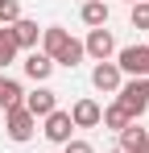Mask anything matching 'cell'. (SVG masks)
I'll return each mask as SVG.
<instances>
[{
    "label": "cell",
    "instance_id": "6da1fadb",
    "mask_svg": "<svg viewBox=\"0 0 149 153\" xmlns=\"http://www.w3.org/2000/svg\"><path fill=\"white\" fill-rule=\"evenodd\" d=\"M42 54L54 66H79L83 62V42H74L62 25H46L42 29Z\"/></svg>",
    "mask_w": 149,
    "mask_h": 153
},
{
    "label": "cell",
    "instance_id": "7a4b0ae2",
    "mask_svg": "<svg viewBox=\"0 0 149 153\" xmlns=\"http://www.w3.org/2000/svg\"><path fill=\"white\" fill-rule=\"evenodd\" d=\"M33 128H37V120H33L25 108H8V112H4V132H8V141L25 145V141L33 137Z\"/></svg>",
    "mask_w": 149,
    "mask_h": 153
},
{
    "label": "cell",
    "instance_id": "3957f363",
    "mask_svg": "<svg viewBox=\"0 0 149 153\" xmlns=\"http://www.w3.org/2000/svg\"><path fill=\"white\" fill-rule=\"evenodd\" d=\"M116 66H120V75L145 79V66H149V46H124V50H116Z\"/></svg>",
    "mask_w": 149,
    "mask_h": 153
},
{
    "label": "cell",
    "instance_id": "277c9868",
    "mask_svg": "<svg viewBox=\"0 0 149 153\" xmlns=\"http://www.w3.org/2000/svg\"><path fill=\"white\" fill-rule=\"evenodd\" d=\"M83 54H91L95 62H112V54H116V37H112V29H91L87 42H83Z\"/></svg>",
    "mask_w": 149,
    "mask_h": 153
},
{
    "label": "cell",
    "instance_id": "5b68a950",
    "mask_svg": "<svg viewBox=\"0 0 149 153\" xmlns=\"http://www.w3.org/2000/svg\"><path fill=\"white\" fill-rule=\"evenodd\" d=\"M21 108H25V112H29V116H33V120H37V116L46 120L50 112L58 108V95H54L50 87H37V91H29V95H25V100H21Z\"/></svg>",
    "mask_w": 149,
    "mask_h": 153
},
{
    "label": "cell",
    "instance_id": "8992f818",
    "mask_svg": "<svg viewBox=\"0 0 149 153\" xmlns=\"http://www.w3.org/2000/svg\"><path fill=\"white\" fill-rule=\"evenodd\" d=\"M71 112H62V108H54V112H50L46 116V128H42V132H46V141H54V145H66V141H71Z\"/></svg>",
    "mask_w": 149,
    "mask_h": 153
},
{
    "label": "cell",
    "instance_id": "52a82bcc",
    "mask_svg": "<svg viewBox=\"0 0 149 153\" xmlns=\"http://www.w3.org/2000/svg\"><path fill=\"white\" fill-rule=\"evenodd\" d=\"M91 83H95V91H108V95H116V91H120V83H124V75H120V66H116V62H95V71H91Z\"/></svg>",
    "mask_w": 149,
    "mask_h": 153
},
{
    "label": "cell",
    "instance_id": "ba28073f",
    "mask_svg": "<svg viewBox=\"0 0 149 153\" xmlns=\"http://www.w3.org/2000/svg\"><path fill=\"white\" fill-rule=\"evenodd\" d=\"M13 42H17V50H37V42H42V25L37 21H29V17H21V21H13Z\"/></svg>",
    "mask_w": 149,
    "mask_h": 153
},
{
    "label": "cell",
    "instance_id": "9c48e42d",
    "mask_svg": "<svg viewBox=\"0 0 149 153\" xmlns=\"http://www.w3.org/2000/svg\"><path fill=\"white\" fill-rule=\"evenodd\" d=\"M99 112H104V108H99L95 100H74L71 124H74V128H95V124H99Z\"/></svg>",
    "mask_w": 149,
    "mask_h": 153
},
{
    "label": "cell",
    "instance_id": "30bf717a",
    "mask_svg": "<svg viewBox=\"0 0 149 153\" xmlns=\"http://www.w3.org/2000/svg\"><path fill=\"white\" fill-rule=\"evenodd\" d=\"M25 75L33 79V83H46V79L54 75V62H50L42 50H29V58H25Z\"/></svg>",
    "mask_w": 149,
    "mask_h": 153
},
{
    "label": "cell",
    "instance_id": "8fae6325",
    "mask_svg": "<svg viewBox=\"0 0 149 153\" xmlns=\"http://www.w3.org/2000/svg\"><path fill=\"white\" fill-rule=\"evenodd\" d=\"M145 141H149V132L141 128V120H133V124H124V128H120V149L141 153V149H145Z\"/></svg>",
    "mask_w": 149,
    "mask_h": 153
},
{
    "label": "cell",
    "instance_id": "7c38bea8",
    "mask_svg": "<svg viewBox=\"0 0 149 153\" xmlns=\"http://www.w3.org/2000/svg\"><path fill=\"white\" fill-rule=\"evenodd\" d=\"M83 25H91V29L108 25V4H104V0H87V4H83Z\"/></svg>",
    "mask_w": 149,
    "mask_h": 153
},
{
    "label": "cell",
    "instance_id": "4fadbf2b",
    "mask_svg": "<svg viewBox=\"0 0 149 153\" xmlns=\"http://www.w3.org/2000/svg\"><path fill=\"white\" fill-rule=\"evenodd\" d=\"M99 124H104V128H116V132H120V128H124V124H133V120H128V112H124L120 103L112 100L104 112H99Z\"/></svg>",
    "mask_w": 149,
    "mask_h": 153
},
{
    "label": "cell",
    "instance_id": "5bb4252c",
    "mask_svg": "<svg viewBox=\"0 0 149 153\" xmlns=\"http://www.w3.org/2000/svg\"><path fill=\"white\" fill-rule=\"evenodd\" d=\"M21 100H25L21 83H17V79H4V83H0V108H4V112H8V108H21Z\"/></svg>",
    "mask_w": 149,
    "mask_h": 153
},
{
    "label": "cell",
    "instance_id": "9a60e30c",
    "mask_svg": "<svg viewBox=\"0 0 149 153\" xmlns=\"http://www.w3.org/2000/svg\"><path fill=\"white\" fill-rule=\"evenodd\" d=\"M17 54H21V50H17V42H13V29L0 25V66H8Z\"/></svg>",
    "mask_w": 149,
    "mask_h": 153
},
{
    "label": "cell",
    "instance_id": "2e32d148",
    "mask_svg": "<svg viewBox=\"0 0 149 153\" xmlns=\"http://www.w3.org/2000/svg\"><path fill=\"white\" fill-rule=\"evenodd\" d=\"M120 91H128V95H137L141 103H149V79H133V83H120Z\"/></svg>",
    "mask_w": 149,
    "mask_h": 153
},
{
    "label": "cell",
    "instance_id": "e0dca14e",
    "mask_svg": "<svg viewBox=\"0 0 149 153\" xmlns=\"http://www.w3.org/2000/svg\"><path fill=\"white\" fill-rule=\"evenodd\" d=\"M13 21H21V4L17 0H0V25H13Z\"/></svg>",
    "mask_w": 149,
    "mask_h": 153
},
{
    "label": "cell",
    "instance_id": "ac0fdd59",
    "mask_svg": "<svg viewBox=\"0 0 149 153\" xmlns=\"http://www.w3.org/2000/svg\"><path fill=\"white\" fill-rule=\"evenodd\" d=\"M133 29H149V0L133 4Z\"/></svg>",
    "mask_w": 149,
    "mask_h": 153
},
{
    "label": "cell",
    "instance_id": "d6986e66",
    "mask_svg": "<svg viewBox=\"0 0 149 153\" xmlns=\"http://www.w3.org/2000/svg\"><path fill=\"white\" fill-rule=\"evenodd\" d=\"M66 153H95V145H91V141H66Z\"/></svg>",
    "mask_w": 149,
    "mask_h": 153
},
{
    "label": "cell",
    "instance_id": "ffe728a7",
    "mask_svg": "<svg viewBox=\"0 0 149 153\" xmlns=\"http://www.w3.org/2000/svg\"><path fill=\"white\" fill-rule=\"evenodd\" d=\"M141 153H149V141H145V149H141Z\"/></svg>",
    "mask_w": 149,
    "mask_h": 153
},
{
    "label": "cell",
    "instance_id": "44dd1931",
    "mask_svg": "<svg viewBox=\"0 0 149 153\" xmlns=\"http://www.w3.org/2000/svg\"><path fill=\"white\" fill-rule=\"evenodd\" d=\"M145 79H149V66H145Z\"/></svg>",
    "mask_w": 149,
    "mask_h": 153
},
{
    "label": "cell",
    "instance_id": "7402d4cb",
    "mask_svg": "<svg viewBox=\"0 0 149 153\" xmlns=\"http://www.w3.org/2000/svg\"><path fill=\"white\" fill-rule=\"evenodd\" d=\"M116 153H128V149H116Z\"/></svg>",
    "mask_w": 149,
    "mask_h": 153
},
{
    "label": "cell",
    "instance_id": "603a6c76",
    "mask_svg": "<svg viewBox=\"0 0 149 153\" xmlns=\"http://www.w3.org/2000/svg\"><path fill=\"white\" fill-rule=\"evenodd\" d=\"M128 4H137V0H128Z\"/></svg>",
    "mask_w": 149,
    "mask_h": 153
},
{
    "label": "cell",
    "instance_id": "cb8c5ba5",
    "mask_svg": "<svg viewBox=\"0 0 149 153\" xmlns=\"http://www.w3.org/2000/svg\"><path fill=\"white\" fill-rule=\"evenodd\" d=\"M0 83H4V75H0Z\"/></svg>",
    "mask_w": 149,
    "mask_h": 153
}]
</instances>
